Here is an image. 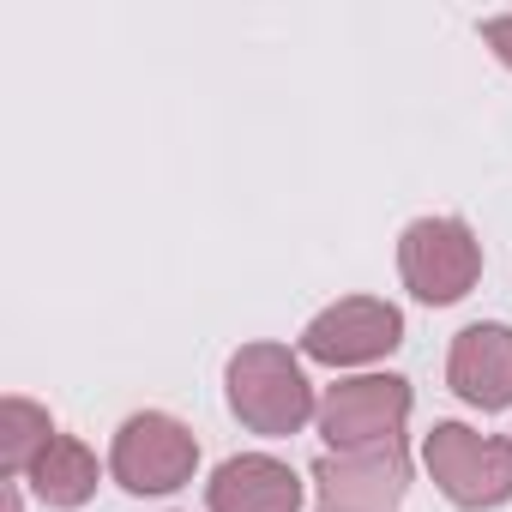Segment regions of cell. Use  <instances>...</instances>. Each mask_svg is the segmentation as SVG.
<instances>
[{
	"label": "cell",
	"instance_id": "cell-9",
	"mask_svg": "<svg viewBox=\"0 0 512 512\" xmlns=\"http://www.w3.org/2000/svg\"><path fill=\"white\" fill-rule=\"evenodd\" d=\"M211 512H302V476L272 452L223 458L205 482Z\"/></svg>",
	"mask_w": 512,
	"mask_h": 512
},
{
	"label": "cell",
	"instance_id": "cell-11",
	"mask_svg": "<svg viewBox=\"0 0 512 512\" xmlns=\"http://www.w3.org/2000/svg\"><path fill=\"white\" fill-rule=\"evenodd\" d=\"M49 440H55V422L43 404H31V398L0 404V464H7V476H31V464L49 452Z\"/></svg>",
	"mask_w": 512,
	"mask_h": 512
},
{
	"label": "cell",
	"instance_id": "cell-1",
	"mask_svg": "<svg viewBox=\"0 0 512 512\" xmlns=\"http://www.w3.org/2000/svg\"><path fill=\"white\" fill-rule=\"evenodd\" d=\"M229 410L247 434H266V440H284V434H302L314 416H320V398L302 374V356H290L284 344H241L229 356Z\"/></svg>",
	"mask_w": 512,
	"mask_h": 512
},
{
	"label": "cell",
	"instance_id": "cell-3",
	"mask_svg": "<svg viewBox=\"0 0 512 512\" xmlns=\"http://www.w3.org/2000/svg\"><path fill=\"white\" fill-rule=\"evenodd\" d=\"M398 272L416 302L452 308L482 278V241L470 235L464 217H416L398 241Z\"/></svg>",
	"mask_w": 512,
	"mask_h": 512
},
{
	"label": "cell",
	"instance_id": "cell-2",
	"mask_svg": "<svg viewBox=\"0 0 512 512\" xmlns=\"http://www.w3.org/2000/svg\"><path fill=\"white\" fill-rule=\"evenodd\" d=\"M422 464H428L434 488L464 512H488V506L512 500V440H500V434H476L464 422H434L422 440Z\"/></svg>",
	"mask_w": 512,
	"mask_h": 512
},
{
	"label": "cell",
	"instance_id": "cell-5",
	"mask_svg": "<svg viewBox=\"0 0 512 512\" xmlns=\"http://www.w3.org/2000/svg\"><path fill=\"white\" fill-rule=\"evenodd\" d=\"M314 422H320V434H326L332 452L392 446V440H404V422H410V380H398V374L338 380V386H326Z\"/></svg>",
	"mask_w": 512,
	"mask_h": 512
},
{
	"label": "cell",
	"instance_id": "cell-6",
	"mask_svg": "<svg viewBox=\"0 0 512 512\" xmlns=\"http://www.w3.org/2000/svg\"><path fill=\"white\" fill-rule=\"evenodd\" d=\"M410 488V452L362 446V452H326L314 464V512H398Z\"/></svg>",
	"mask_w": 512,
	"mask_h": 512
},
{
	"label": "cell",
	"instance_id": "cell-10",
	"mask_svg": "<svg viewBox=\"0 0 512 512\" xmlns=\"http://www.w3.org/2000/svg\"><path fill=\"white\" fill-rule=\"evenodd\" d=\"M97 476H103L97 470V452L85 440H73V434H55L49 452L31 464V494L43 506H85L97 494Z\"/></svg>",
	"mask_w": 512,
	"mask_h": 512
},
{
	"label": "cell",
	"instance_id": "cell-12",
	"mask_svg": "<svg viewBox=\"0 0 512 512\" xmlns=\"http://www.w3.org/2000/svg\"><path fill=\"white\" fill-rule=\"evenodd\" d=\"M482 43L512 67V13H506V19H488V25H482Z\"/></svg>",
	"mask_w": 512,
	"mask_h": 512
},
{
	"label": "cell",
	"instance_id": "cell-4",
	"mask_svg": "<svg viewBox=\"0 0 512 512\" xmlns=\"http://www.w3.org/2000/svg\"><path fill=\"white\" fill-rule=\"evenodd\" d=\"M109 470L127 494H175L199 470V440L187 422H175L163 410H139L115 428Z\"/></svg>",
	"mask_w": 512,
	"mask_h": 512
},
{
	"label": "cell",
	"instance_id": "cell-7",
	"mask_svg": "<svg viewBox=\"0 0 512 512\" xmlns=\"http://www.w3.org/2000/svg\"><path fill=\"white\" fill-rule=\"evenodd\" d=\"M398 344H404V314L380 296H344L326 314H314L302 332V356L326 368H362L392 356Z\"/></svg>",
	"mask_w": 512,
	"mask_h": 512
},
{
	"label": "cell",
	"instance_id": "cell-8",
	"mask_svg": "<svg viewBox=\"0 0 512 512\" xmlns=\"http://www.w3.org/2000/svg\"><path fill=\"white\" fill-rule=\"evenodd\" d=\"M446 386L470 410H506L512 404V326H500V320L464 326L446 356Z\"/></svg>",
	"mask_w": 512,
	"mask_h": 512
}]
</instances>
